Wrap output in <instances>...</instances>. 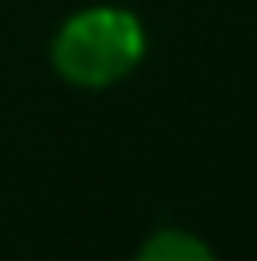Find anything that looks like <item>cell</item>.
Instances as JSON below:
<instances>
[{
    "mask_svg": "<svg viewBox=\"0 0 257 261\" xmlns=\"http://www.w3.org/2000/svg\"><path fill=\"white\" fill-rule=\"evenodd\" d=\"M144 53L140 23L125 12H83L61 31L57 38V68L68 80L99 87L129 72Z\"/></svg>",
    "mask_w": 257,
    "mask_h": 261,
    "instance_id": "cell-1",
    "label": "cell"
},
{
    "mask_svg": "<svg viewBox=\"0 0 257 261\" xmlns=\"http://www.w3.org/2000/svg\"><path fill=\"white\" fill-rule=\"evenodd\" d=\"M140 261H216V257H212L197 239L178 235V231H166V235L148 242Z\"/></svg>",
    "mask_w": 257,
    "mask_h": 261,
    "instance_id": "cell-2",
    "label": "cell"
}]
</instances>
